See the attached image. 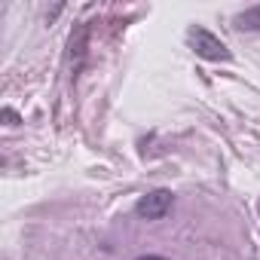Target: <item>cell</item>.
I'll use <instances>...</instances> for the list:
<instances>
[{
	"label": "cell",
	"instance_id": "6da1fadb",
	"mask_svg": "<svg viewBox=\"0 0 260 260\" xmlns=\"http://www.w3.org/2000/svg\"><path fill=\"white\" fill-rule=\"evenodd\" d=\"M187 40H190V46H193V52L199 55V58H205V61H230L233 58V52L226 49V43L217 37V34H211L208 28H190L187 31Z\"/></svg>",
	"mask_w": 260,
	"mask_h": 260
},
{
	"label": "cell",
	"instance_id": "7a4b0ae2",
	"mask_svg": "<svg viewBox=\"0 0 260 260\" xmlns=\"http://www.w3.org/2000/svg\"><path fill=\"white\" fill-rule=\"evenodd\" d=\"M172 205H175L172 190H150L135 202V214L144 217V220H162L172 211Z\"/></svg>",
	"mask_w": 260,
	"mask_h": 260
},
{
	"label": "cell",
	"instance_id": "3957f363",
	"mask_svg": "<svg viewBox=\"0 0 260 260\" xmlns=\"http://www.w3.org/2000/svg\"><path fill=\"white\" fill-rule=\"evenodd\" d=\"M236 28L239 31H260V4L245 10V13H239L236 16Z\"/></svg>",
	"mask_w": 260,
	"mask_h": 260
},
{
	"label": "cell",
	"instance_id": "277c9868",
	"mask_svg": "<svg viewBox=\"0 0 260 260\" xmlns=\"http://www.w3.org/2000/svg\"><path fill=\"white\" fill-rule=\"evenodd\" d=\"M4 116H7V119H10V125H19V116H16V113H13V110H10V107H7V110H4Z\"/></svg>",
	"mask_w": 260,
	"mask_h": 260
},
{
	"label": "cell",
	"instance_id": "5b68a950",
	"mask_svg": "<svg viewBox=\"0 0 260 260\" xmlns=\"http://www.w3.org/2000/svg\"><path fill=\"white\" fill-rule=\"evenodd\" d=\"M138 260H166V257H159V254H144V257H138Z\"/></svg>",
	"mask_w": 260,
	"mask_h": 260
}]
</instances>
